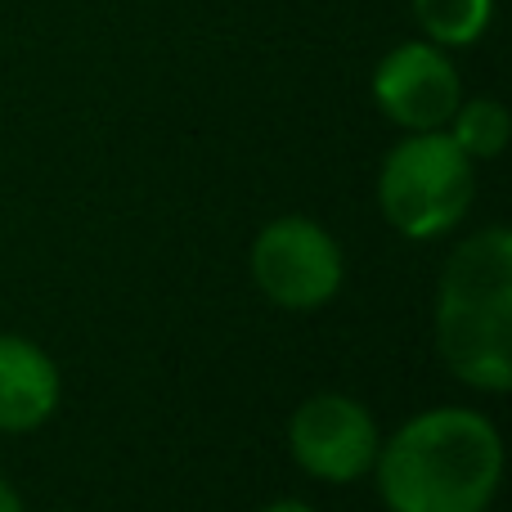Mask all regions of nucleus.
I'll return each mask as SVG.
<instances>
[{
  "label": "nucleus",
  "mask_w": 512,
  "mask_h": 512,
  "mask_svg": "<svg viewBox=\"0 0 512 512\" xmlns=\"http://www.w3.org/2000/svg\"><path fill=\"white\" fill-rule=\"evenodd\" d=\"M373 472L391 512H486L504 477V441L477 409H427L378 445Z\"/></svg>",
  "instance_id": "nucleus-1"
},
{
  "label": "nucleus",
  "mask_w": 512,
  "mask_h": 512,
  "mask_svg": "<svg viewBox=\"0 0 512 512\" xmlns=\"http://www.w3.org/2000/svg\"><path fill=\"white\" fill-rule=\"evenodd\" d=\"M436 351L459 382L490 396L512 387V234L463 239L436 288Z\"/></svg>",
  "instance_id": "nucleus-2"
},
{
  "label": "nucleus",
  "mask_w": 512,
  "mask_h": 512,
  "mask_svg": "<svg viewBox=\"0 0 512 512\" xmlns=\"http://www.w3.org/2000/svg\"><path fill=\"white\" fill-rule=\"evenodd\" d=\"M477 171L445 131H409L387 153L378 176L382 216L405 239H441L472 212Z\"/></svg>",
  "instance_id": "nucleus-3"
},
{
  "label": "nucleus",
  "mask_w": 512,
  "mask_h": 512,
  "mask_svg": "<svg viewBox=\"0 0 512 512\" xmlns=\"http://www.w3.org/2000/svg\"><path fill=\"white\" fill-rule=\"evenodd\" d=\"M342 248L319 221L283 216L270 221L252 243V279L274 306L319 310L342 288Z\"/></svg>",
  "instance_id": "nucleus-4"
},
{
  "label": "nucleus",
  "mask_w": 512,
  "mask_h": 512,
  "mask_svg": "<svg viewBox=\"0 0 512 512\" xmlns=\"http://www.w3.org/2000/svg\"><path fill=\"white\" fill-rule=\"evenodd\" d=\"M378 445L382 441L369 409L351 396H333V391L310 396L288 423V450L297 468L319 481H333V486L369 477Z\"/></svg>",
  "instance_id": "nucleus-5"
},
{
  "label": "nucleus",
  "mask_w": 512,
  "mask_h": 512,
  "mask_svg": "<svg viewBox=\"0 0 512 512\" xmlns=\"http://www.w3.org/2000/svg\"><path fill=\"white\" fill-rule=\"evenodd\" d=\"M373 99L405 131H441L463 104V86L441 45L405 41L373 68Z\"/></svg>",
  "instance_id": "nucleus-6"
},
{
  "label": "nucleus",
  "mask_w": 512,
  "mask_h": 512,
  "mask_svg": "<svg viewBox=\"0 0 512 512\" xmlns=\"http://www.w3.org/2000/svg\"><path fill=\"white\" fill-rule=\"evenodd\" d=\"M59 409V369L36 342L0 333V432H32Z\"/></svg>",
  "instance_id": "nucleus-7"
},
{
  "label": "nucleus",
  "mask_w": 512,
  "mask_h": 512,
  "mask_svg": "<svg viewBox=\"0 0 512 512\" xmlns=\"http://www.w3.org/2000/svg\"><path fill=\"white\" fill-rule=\"evenodd\" d=\"M495 0H414V14L432 45H472L490 27Z\"/></svg>",
  "instance_id": "nucleus-8"
},
{
  "label": "nucleus",
  "mask_w": 512,
  "mask_h": 512,
  "mask_svg": "<svg viewBox=\"0 0 512 512\" xmlns=\"http://www.w3.org/2000/svg\"><path fill=\"white\" fill-rule=\"evenodd\" d=\"M450 140L468 153L472 162L481 158H499L508 144V113L495 99H472V104H459L450 117Z\"/></svg>",
  "instance_id": "nucleus-9"
},
{
  "label": "nucleus",
  "mask_w": 512,
  "mask_h": 512,
  "mask_svg": "<svg viewBox=\"0 0 512 512\" xmlns=\"http://www.w3.org/2000/svg\"><path fill=\"white\" fill-rule=\"evenodd\" d=\"M0 512H23V504H18V495L9 490L5 477H0Z\"/></svg>",
  "instance_id": "nucleus-10"
},
{
  "label": "nucleus",
  "mask_w": 512,
  "mask_h": 512,
  "mask_svg": "<svg viewBox=\"0 0 512 512\" xmlns=\"http://www.w3.org/2000/svg\"><path fill=\"white\" fill-rule=\"evenodd\" d=\"M261 512H315V508L301 504V499H279V504H270V508H261Z\"/></svg>",
  "instance_id": "nucleus-11"
}]
</instances>
